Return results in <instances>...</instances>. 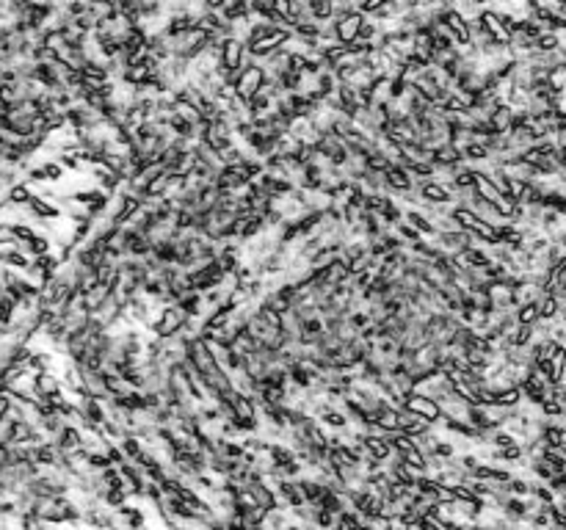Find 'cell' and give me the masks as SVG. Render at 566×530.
<instances>
[{
    "label": "cell",
    "mask_w": 566,
    "mask_h": 530,
    "mask_svg": "<svg viewBox=\"0 0 566 530\" xmlns=\"http://www.w3.org/2000/svg\"><path fill=\"white\" fill-rule=\"evenodd\" d=\"M400 409L409 412L412 417L425 420L428 425H437L440 420H445L440 403L434 401V398H428V395H423V392H406V395L400 398Z\"/></svg>",
    "instance_id": "1"
},
{
    "label": "cell",
    "mask_w": 566,
    "mask_h": 530,
    "mask_svg": "<svg viewBox=\"0 0 566 530\" xmlns=\"http://www.w3.org/2000/svg\"><path fill=\"white\" fill-rule=\"evenodd\" d=\"M263 83H266V69L257 64V61H252V64H246V66H241V69H238L232 88H235V94L246 103L252 94H257V91L263 88Z\"/></svg>",
    "instance_id": "2"
},
{
    "label": "cell",
    "mask_w": 566,
    "mask_h": 530,
    "mask_svg": "<svg viewBox=\"0 0 566 530\" xmlns=\"http://www.w3.org/2000/svg\"><path fill=\"white\" fill-rule=\"evenodd\" d=\"M186 320H188V315L183 312V307H180V304H168L166 310L161 312V318L155 320L152 332L158 335V340H171L183 332Z\"/></svg>",
    "instance_id": "3"
},
{
    "label": "cell",
    "mask_w": 566,
    "mask_h": 530,
    "mask_svg": "<svg viewBox=\"0 0 566 530\" xmlns=\"http://www.w3.org/2000/svg\"><path fill=\"white\" fill-rule=\"evenodd\" d=\"M243 56H246V44L235 36H227L218 42V66L227 72H238L243 66Z\"/></svg>",
    "instance_id": "4"
},
{
    "label": "cell",
    "mask_w": 566,
    "mask_h": 530,
    "mask_svg": "<svg viewBox=\"0 0 566 530\" xmlns=\"http://www.w3.org/2000/svg\"><path fill=\"white\" fill-rule=\"evenodd\" d=\"M141 208H144V202H141L138 196H133V193L119 196V199H116V210H113V215H111V224L122 230V224L133 221V218L141 213Z\"/></svg>",
    "instance_id": "5"
},
{
    "label": "cell",
    "mask_w": 566,
    "mask_h": 530,
    "mask_svg": "<svg viewBox=\"0 0 566 530\" xmlns=\"http://www.w3.org/2000/svg\"><path fill=\"white\" fill-rule=\"evenodd\" d=\"M365 20V14H359V11H348L345 17H340L335 20V39L340 44H351L354 39L359 36V25Z\"/></svg>",
    "instance_id": "6"
},
{
    "label": "cell",
    "mask_w": 566,
    "mask_h": 530,
    "mask_svg": "<svg viewBox=\"0 0 566 530\" xmlns=\"http://www.w3.org/2000/svg\"><path fill=\"white\" fill-rule=\"evenodd\" d=\"M381 183H384L387 191H398V193H409L415 188L412 174L406 169H400V166H390V169L381 174Z\"/></svg>",
    "instance_id": "7"
},
{
    "label": "cell",
    "mask_w": 566,
    "mask_h": 530,
    "mask_svg": "<svg viewBox=\"0 0 566 530\" xmlns=\"http://www.w3.org/2000/svg\"><path fill=\"white\" fill-rule=\"evenodd\" d=\"M420 199L425 202V205H450L453 202V193L448 185H442V183H434V180H425L423 185H420Z\"/></svg>",
    "instance_id": "8"
},
{
    "label": "cell",
    "mask_w": 566,
    "mask_h": 530,
    "mask_svg": "<svg viewBox=\"0 0 566 530\" xmlns=\"http://www.w3.org/2000/svg\"><path fill=\"white\" fill-rule=\"evenodd\" d=\"M53 445L59 447L61 453H72V450L84 447V434H81V428H75V425H64L61 431L56 434V442H53Z\"/></svg>",
    "instance_id": "9"
},
{
    "label": "cell",
    "mask_w": 566,
    "mask_h": 530,
    "mask_svg": "<svg viewBox=\"0 0 566 530\" xmlns=\"http://www.w3.org/2000/svg\"><path fill=\"white\" fill-rule=\"evenodd\" d=\"M34 392L42 395V398H53V395H64L61 392V382L59 376H53L50 370H42L34 376Z\"/></svg>",
    "instance_id": "10"
},
{
    "label": "cell",
    "mask_w": 566,
    "mask_h": 530,
    "mask_svg": "<svg viewBox=\"0 0 566 530\" xmlns=\"http://www.w3.org/2000/svg\"><path fill=\"white\" fill-rule=\"evenodd\" d=\"M406 224H409L412 230H418L420 238H423V235H437L434 221H431L428 215H423L420 210H409V213H406Z\"/></svg>",
    "instance_id": "11"
},
{
    "label": "cell",
    "mask_w": 566,
    "mask_h": 530,
    "mask_svg": "<svg viewBox=\"0 0 566 530\" xmlns=\"http://www.w3.org/2000/svg\"><path fill=\"white\" fill-rule=\"evenodd\" d=\"M31 188H28V183H17V185H9L6 188V202L9 205H14V208H25L28 202H31Z\"/></svg>",
    "instance_id": "12"
},
{
    "label": "cell",
    "mask_w": 566,
    "mask_h": 530,
    "mask_svg": "<svg viewBox=\"0 0 566 530\" xmlns=\"http://www.w3.org/2000/svg\"><path fill=\"white\" fill-rule=\"evenodd\" d=\"M94 177H97V183L103 185V191H116V188L122 185V177H119L116 171H111L108 166H103V163L94 166Z\"/></svg>",
    "instance_id": "13"
},
{
    "label": "cell",
    "mask_w": 566,
    "mask_h": 530,
    "mask_svg": "<svg viewBox=\"0 0 566 530\" xmlns=\"http://www.w3.org/2000/svg\"><path fill=\"white\" fill-rule=\"evenodd\" d=\"M28 210L36 215V221H47V218H56L59 215V208H53V205H47V199H39V196H31V202L25 205Z\"/></svg>",
    "instance_id": "14"
},
{
    "label": "cell",
    "mask_w": 566,
    "mask_h": 530,
    "mask_svg": "<svg viewBox=\"0 0 566 530\" xmlns=\"http://www.w3.org/2000/svg\"><path fill=\"white\" fill-rule=\"evenodd\" d=\"M0 263H6V268H11V271H25V268L31 265L28 255H25V252H20V249H3Z\"/></svg>",
    "instance_id": "15"
},
{
    "label": "cell",
    "mask_w": 566,
    "mask_h": 530,
    "mask_svg": "<svg viewBox=\"0 0 566 530\" xmlns=\"http://www.w3.org/2000/svg\"><path fill=\"white\" fill-rule=\"evenodd\" d=\"M318 420L320 425H329V428H337V431H343V428H348V417L343 414V412H337L332 406H326L320 414H318Z\"/></svg>",
    "instance_id": "16"
},
{
    "label": "cell",
    "mask_w": 566,
    "mask_h": 530,
    "mask_svg": "<svg viewBox=\"0 0 566 530\" xmlns=\"http://www.w3.org/2000/svg\"><path fill=\"white\" fill-rule=\"evenodd\" d=\"M116 445H119V450H122V456H125V459H130V462H136V459H138V456L144 453V445H141V439H138V437H133V434L122 437V439H119Z\"/></svg>",
    "instance_id": "17"
},
{
    "label": "cell",
    "mask_w": 566,
    "mask_h": 530,
    "mask_svg": "<svg viewBox=\"0 0 566 530\" xmlns=\"http://www.w3.org/2000/svg\"><path fill=\"white\" fill-rule=\"evenodd\" d=\"M22 252H28V255H34V257L50 255V240H47L44 235H34V238L22 246Z\"/></svg>",
    "instance_id": "18"
},
{
    "label": "cell",
    "mask_w": 566,
    "mask_h": 530,
    "mask_svg": "<svg viewBox=\"0 0 566 530\" xmlns=\"http://www.w3.org/2000/svg\"><path fill=\"white\" fill-rule=\"evenodd\" d=\"M503 489L511 494V497H527L530 494V481H525V478H511V481H505Z\"/></svg>",
    "instance_id": "19"
},
{
    "label": "cell",
    "mask_w": 566,
    "mask_h": 530,
    "mask_svg": "<svg viewBox=\"0 0 566 530\" xmlns=\"http://www.w3.org/2000/svg\"><path fill=\"white\" fill-rule=\"evenodd\" d=\"M542 412H545L547 417H561L564 414V403H558V401H552V398H547L542 406H539Z\"/></svg>",
    "instance_id": "20"
},
{
    "label": "cell",
    "mask_w": 566,
    "mask_h": 530,
    "mask_svg": "<svg viewBox=\"0 0 566 530\" xmlns=\"http://www.w3.org/2000/svg\"><path fill=\"white\" fill-rule=\"evenodd\" d=\"M42 171H44V177H47V180H56V183L64 177V166L61 163H53V160H50V163H44Z\"/></svg>",
    "instance_id": "21"
},
{
    "label": "cell",
    "mask_w": 566,
    "mask_h": 530,
    "mask_svg": "<svg viewBox=\"0 0 566 530\" xmlns=\"http://www.w3.org/2000/svg\"><path fill=\"white\" fill-rule=\"evenodd\" d=\"M564 486H566V475H552V478L547 481V489H550L552 494H564Z\"/></svg>",
    "instance_id": "22"
},
{
    "label": "cell",
    "mask_w": 566,
    "mask_h": 530,
    "mask_svg": "<svg viewBox=\"0 0 566 530\" xmlns=\"http://www.w3.org/2000/svg\"><path fill=\"white\" fill-rule=\"evenodd\" d=\"M61 166H66V169H81V160L75 155H61Z\"/></svg>",
    "instance_id": "23"
},
{
    "label": "cell",
    "mask_w": 566,
    "mask_h": 530,
    "mask_svg": "<svg viewBox=\"0 0 566 530\" xmlns=\"http://www.w3.org/2000/svg\"><path fill=\"white\" fill-rule=\"evenodd\" d=\"M47 177H44V171L42 169H31L28 171V183H44Z\"/></svg>",
    "instance_id": "24"
},
{
    "label": "cell",
    "mask_w": 566,
    "mask_h": 530,
    "mask_svg": "<svg viewBox=\"0 0 566 530\" xmlns=\"http://www.w3.org/2000/svg\"><path fill=\"white\" fill-rule=\"evenodd\" d=\"M174 530H183V528H174Z\"/></svg>",
    "instance_id": "25"
},
{
    "label": "cell",
    "mask_w": 566,
    "mask_h": 530,
    "mask_svg": "<svg viewBox=\"0 0 566 530\" xmlns=\"http://www.w3.org/2000/svg\"><path fill=\"white\" fill-rule=\"evenodd\" d=\"M0 257H3V252H0Z\"/></svg>",
    "instance_id": "26"
},
{
    "label": "cell",
    "mask_w": 566,
    "mask_h": 530,
    "mask_svg": "<svg viewBox=\"0 0 566 530\" xmlns=\"http://www.w3.org/2000/svg\"><path fill=\"white\" fill-rule=\"evenodd\" d=\"M0 227H3V224H0Z\"/></svg>",
    "instance_id": "27"
},
{
    "label": "cell",
    "mask_w": 566,
    "mask_h": 530,
    "mask_svg": "<svg viewBox=\"0 0 566 530\" xmlns=\"http://www.w3.org/2000/svg\"><path fill=\"white\" fill-rule=\"evenodd\" d=\"M409 530H412V528H409Z\"/></svg>",
    "instance_id": "28"
}]
</instances>
